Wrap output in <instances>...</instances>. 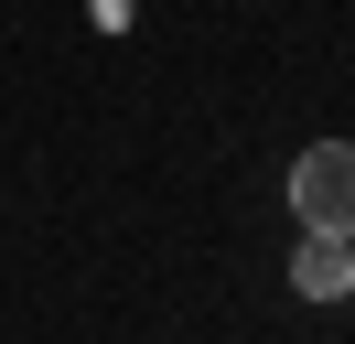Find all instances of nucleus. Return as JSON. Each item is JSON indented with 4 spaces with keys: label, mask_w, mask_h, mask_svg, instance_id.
Here are the masks:
<instances>
[{
    "label": "nucleus",
    "mask_w": 355,
    "mask_h": 344,
    "mask_svg": "<svg viewBox=\"0 0 355 344\" xmlns=\"http://www.w3.org/2000/svg\"><path fill=\"white\" fill-rule=\"evenodd\" d=\"M291 215L302 237H355V140H312L291 162Z\"/></svg>",
    "instance_id": "f257e3e1"
},
{
    "label": "nucleus",
    "mask_w": 355,
    "mask_h": 344,
    "mask_svg": "<svg viewBox=\"0 0 355 344\" xmlns=\"http://www.w3.org/2000/svg\"><path fill=\"white\" fill-rule=\"evenodd\" d=\"M291 291H302V301H345V291H355V237H302Z\"/></svg>",
    "instance_id": "f03ea898"
}]
</instances>
